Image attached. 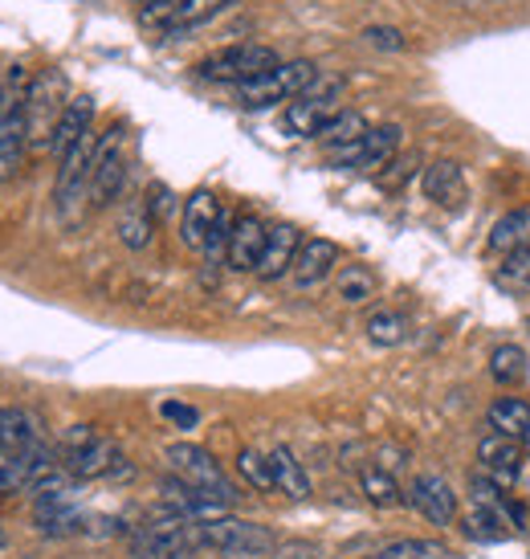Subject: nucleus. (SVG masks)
Here are the masks:
<instances>
[{
	"label": "nucleus",
	"mask_w": 530,
	"mask_h": 559,
	"mask_svg": "<svg viewBox=\"0 0 530 559\" xmlns=\"http://www.w3.org/2000/svg\"><path fill=\"white\" fill-rule=\"evenodd\" d=\"M359 135H368V119H363L359 110L344 107L327 127H323V131H318V143H327V152H330V147H347V143H356Z\"/></svg>",
	"instance_id": "obj_31"
},
{
	"label": "nucleus",
	"mask_w": 530,
	"mask_h": 559,
	"mask_svg": "<svg viewBox=\"0 0 530 559\" xmlns=\"http://www.w3.org/2000/svg\"><path fill=\"white\" fill-rule=\"evenodd\" d=\"M400 143H405V127L400 123L368 127V135H359L356 143L330 147L327 164L330 168H356V171H372V176H380L392 159L400 156Z\"/></svg>",
	"instance_id": "obj_8"
},
{
	"label": "nucleus",
	"mask_w": 530,
	"mask_h": 559,
	"mask_svg": "<svg viewBox=\"0 0 530 559\" xmlns=\"http://www.w3.org/2000/svg\"><path fill=\"white\" fill-rule=\"evenodd\" d=\"M29 490V466L25 453H0V498H13Z\"/></svg>",
	"instance_id": "obj_35"
},
{
	"label": "nucleus",
	"mask_w": 530,
	"mask_h": 559,
	"mask_svg": "<svg viewBox=\"0 0 530 559\" xmlns=\"http://www.w3.org/2000/svg\"><path fill=\"white\" fill-rule=\"evenodd\" d=\"M412 168H417V156H405V159L396 156L388 168L380 171V185H384V188H400V180H408V171H412Z\"/></svg>",
	"instance_id": "obj_40"
},
{
	"label": "nucleus",
	"mask_w": 530,
	"mask_h": 559,
	"mask_svg": "<svg viewBox=\"0 0 530 559\" xmlns=\"http://www.w3.org/2000/svg\"><path fill=\"white\" fill-rule=\"evenodd\" d=\"M368 340H372L375 347H396V343H405L408 319L396 311H375L372 319H368Z\"/></svg>",
	"instance_id": "obj_34"
},
{
	"label": "nucleus",
	"mask_w": 530,
	"mask_h": 559,
	"mask_svg": "<svg viewBox=\"0 0 530 559\" xmlns=\"http://www.w3.org/2000/svg\"><path fill=\"white\" fill-rule=\"evenodd\" d=\"M485 425L494 433H506L515 441H527L530 433V404L522 396H498V401L485 408Z\"/></svg>",
	"instance_id": "obj_23"
},
{
	"label": "nucleus",
	"mask_w": 530,
	"mask_h": 559,
	"mask_svg": "<svg viewBox=\"0 0 530 559\" xmlns=\"http://www.w3.org/2000/svg\"><path fill=\"white\" fill-rule=\"evenodd\" d=\"M335 270H339V246H335L330 237H306L294 258L290 282H294V290H314V286L327 282Z\"/></svg>",
	"instance_id": "obj_15"
},
{
	"label": "nucleus",
	"mask_w": 530,
	"mask_h": 559,
	"mask_svg": "<svg viewBox=\"0 0 530 559\" xmlns=\"http://www.w3.org/2000/svg\"><path fill=\"white\" fill-rule=\"evenodd\" d=\"M530 246V204H518L510 209L506 217L494 221V229H490V249L506 258V253H518V249Z\"/></svg>",
	"instance_id": "obj_22"
},
{
	"label": "nucleus",
	"mask_w": 530,
	"mask_h": 559,
	"mask_svg": "<svg viewBox=\"0 0 530 559\" xmlns=\"http://www.w3.org/2000/svg\"><path fill=\"white\" fill-rule=\"evenodd\" d=\"M490 376L498 380L502 389H518V384L530 376L527 352H522L518 343H498V347L490 352Z\"/></svg>",
	"instance_id": "obj_27"
},
{
	"label": "nucleus",
	"mask_w": 530,
	"mask_h": 559,
	"mask_svg": "<svg viewBox=\"0 0 530 559\" xmlns=\"http://www.w3.org/2000/svg\"><path fill=\"white\" fill-rule=\"evenodd\" d=\"M86 519H91V514H86L79 507L74 490H65V495H41V498H33V527L41 531L46 539L79 535V531H86Z\"/></svg>",
	"instance_id": "obj_13"
},
{
	"label": "nucleus",
	"mask_w": 530,
	"mask_h": 559,
	"mask_svg": "<svg viewBox=\"0 0 530 559\" xmlns=\"http://www.w3.org/2000/svg\"><path fill=\"white\" fill-rule=\"evenodd\" d=\"M339 98H344V82L339 79H318L298 94L294 103H286V115H281V127L294 135V140H318V131L339 115Z\"/></svg>",
	"instance_id": "obj_5"
},
{
	"label": "nucleus",
	"mask_w": 530,
	"mask_h": 559,
	"mask_svg": "<svg viewBox=\"0 0 530 559\" xmlns=\"http://www.w3.org/2000/svg\"><path fill=\"white\" fill-rule=\"evenodd\" d=\"M269 469H274L278 495L294 498V502H306V498H311V474H306V466L294 457L290 445H274V450H269Z\"/></svg>",
	"instance_id": "obj_21"
},
{
	"label": "nucleus",
	"mask_w": 530,
	"mask_h": 559,
	"mask_svg": "<svg viewBox=\"0 0 530 559\" xmlns=\"http://www.w3.org/2000/svg\"><path fill=\"white\" fill-rule=\"evenodd\" d=\"M152 234H156V217L147 213V204L143 201H131L119 213V241L127 249H147L152 246Z\"/></svg>",
	"instance_id": "obj_28"
},
{
	"label": "nucleus",
	"mask_w": 530,
	"mask_h": 559,
	"mask_svg": "<svg viewBox=\"0 0 530 559\" xmlns=\"http://www.w3.org/2000/svg\"><path fill=\"white\" fill-rule=\"evenodd\" d=\"M220 9H229V0H176L172 16H168V33L192 29V25H201L208 16H217Z\"/></svg>",
	"instance_id": "obj_32"
},
{
	"label": "nucleus",
	"mask_w": 530,
	"mask_h": 559,
	"mask_svg": "<svg viewBox=\"0 0 530 559\" xmlns=\"http://www.w3.org/2000/svg\"><path fill=\"white\" fill-rule=\"evenodd\" d=\"M518 486H527L530 490V462H527V469H522V481H518Z\"/></svg>",
	"instance_id": "obj_43"
},
{
	"label": "nucleus",
	"mask_w": 530,
	"mask_h": 559,
	"mask_svg": "<svg viewBox=\"0 0 530 559\" xmlns=\"http://www.w3.org/2000/svg\"><path fill=\"white\" fill-rule=\"evenodd\" d=\"M314 79H318V66L306 62V58L278 62L274 70L257 74V79L241 82V86H237V103L245 110H265V107H278V103H294Z\"/></svg>",
	"instance_id": "obj_4"
},
{
	"label": "nucleus",
	"mask_w": 530,
	"mask_h": 559,
	"mask_svg": "<svg viewBox=\"0 0 530 559\" xmlns=\"http://www.w3.org/2000/svg\"><path fill=\"white\" fill-rule=\"evenodd\" d=\"M269 559H318V547L314 544H278Z\"/></svg>",
	"instance_id": "obj_41"
},
{
	"label": "nucleus",
	"mask_w": 530,
	"mask_h": 559,
	"mask_svg": "<svg viewBox=\"0 0 530 559\" xmlns=\"http://www.w3.org/2000/svg\"><path fill=\"white\" fill-rule=\"evenodd\" d=\"M9 547V531H4V523H0V551Z\"/></svg>",
	"instance_id": "obj_42"
},
{
	"label": "nucleus",
	"mask_w": 530,
	"mask_h": 559,
	"mask_svg": "<svg viewBox=\"0 0 530 559\" xmlns=\"http://www.w3.org/2000/svg\"><path fill=\"white\" fill-rule=\"evenodd\" d=\"M368 559H453V547L445 539H396Z\"/></svg>",
	"instance_id": "obj_30"
},
{
	"label": "nucleus",
	"mask_w": 530,
	"mask_h": 559,
	"mask_svg": "<svg viewBox=\"0 0 530 559\" xmlns=\"http://www.w3.org/2000/svg\"><path fill=\"white\" fill-rule=\"evenodd\" d=\"M164 462L172 466L176 478H184L188 486H196V490H204V495L220 498L225 507H233L237 498H241V490H237L233 481H229V474L220 469V462L208 450H204V445H192V441H176V445H168V450H164Z\"/></svg>",
	"instance_id": "obj_6"
},
{
	"label": "nucleus",
	"mask_w": 530,
	"mask_h": 559,
	"mask_svg": "<svg viewBox=\"0 0 530 559\" xmlns=\"http://www.w3.org/2000/svg\"><path fill=\"white\" fill-rule=\"evenodd\" d=\"M58 457L79 481H94L110 478V469L123 462V450H119L115 437L98 433L94 425H70L58 441Z\"/></svg>",
	"instance_id": "obj_3"
},
{
	"label": "nucleus",
	"mask_w": 530,
	"mask_h": 559,
	"mask_svg": "<svg viewBox=\"0 0 530 559\" xmlns=\"http://www.w3.org/2000/svg\"><path fill=\"white\" fill-rule=\"evenodd\" d=\"M494 278H498V286L510 290V295H530V246L518 249V253H506Z\"/></svg>",
	"instance_id": "obj_33"
},
{
	"label": "nucleus",
	"mask_w": 530,
	"mask_h": 559,
	"mask_svg": "<svg viewBox=\"0 0 530 559\" xmlns=\"http://www.w3.org/2000/svg\"><path fill=\"white\" fill-rule=\"evenodd\" d=\"M220 209H225V204L217 201L213 188H196V192L184 201V213H180V241L201 253L208 234H213V225H217Z\"/></svg>",
	"instance_id": "obj_17"
},
{
	"label": "nucleus",
	"mask_w": 530,
	"mask_h": 559,
	"mask_svg": "<svg viewBox=\"0 0 530 559\" xmlns=\"http://www.w3.org/2000/svg\"><path fill=\"white\" fill-rule=\"evenodd\" d=\"M25 91H29V74H25V66H13L0 82V180H13L29 152Z\"/></svg>",
	"instance_id": "obj_1"
},
{
	"label": "nucleus",
	"mask_w": 530,
	"mask_h": 559,
	"mask_svg": "<svg viewBox=\"0 0 530 559\" xmlns=\"http://www.w3.org/2000/svg\"><path fill=\"white\" fill-rule=\"evenodd\" d=\"M233 213L229 209H220L217 225H213V234H208V241H204V262H225V249H229V234H233Z\"/></svg>",
	"instance_id": "obj_36"
},
{
	"label": "nucleus",
	"mask_w": 530,
	"mask_h": 559,
	"mask_svg": "<svg viewBox=\"0 0 530 559\" xmlns=\"http://www.w3.org/2000/svg\"><path fill=\"white\" fill-rule=\"evenodd\" d=\"M375 295H380V278H375L368 265H339V274H335V298L344 307H363Z\"/></svg>",
	"instance_id": "obj_24"
},
{
	"label": "nucleus",
	"mask_w": 530,
	"mask_h": 559,
	"mask_svg": "<svg viewBox=\"0 0 530 559\" xmlns=\"http://www.w3.org/2000/svg\"><path fill=\"white\" fill-rule=\"evenodd\" d=\"M421 192L433 204H461L466 201V176H461V164H453V159L429 164L421 176Z\"/></svg>",
	"instance_id": "obj_20"
},
{
	"label": "nucleus",
	"mask_w": 530,
	"mask_h": 559,
	"mask_svg": "<svg viewBox=\"0 0 530 559\" xmlns=\"http://www.w3.org/2000/svg\"><path fill=\"white\" fill-rule=\"evenodd\" d=\"M86 131H94V98L91 94H79V98H70V107H65V115L58 119V127H53V140H49V152L62 159L74 143L86 135Z\"/></svg>",
	"instance_id": "obj_19"
},
{
	"label": "nucleus",
	"mask_w": 530,
	"mask_h": 559,
	"mask_svg": "<svg viewBox=\"0 0 530 559\" xmlns=\"http://www.w3.org/2000/svg\"><path fill=\"white\" fill-rule=\"evenodd\" d=\"M359 490H363V498H368L372 507H380V511H392V507H400V502H405V490H400L396 474L384 469V466L359 469Z\"/></svg>",
	"instance_id": "obj_25"
},
{
	"label": "nucleus",
	"mask_w": 530,
	"mask_h": 559,
	"mask_svg": "<svg viewBox=\"0 0 530 559\" xmlns=\"http://www.w3.org/2000/svg\"><path fill=\"white\" fill-rule=\"evenodd\" d=\"M363 37H368V46L388 49V53H400V49H408V37L400 29H392V25H372V29H363Z\"/></svg>",
	"instance_id": "obj_38"
},
{
	"label": "nucleus",
	"mask_w": 530,
	"mask_h": 559,
	"mask_svg": "<svg viewBox=\"0 0 530 559\" xmlns=\"http://www.w3.org/2000/svg\"><path fill=\"white\" fill-rule=\"evenodd\" d=\"M527 331H530V314H527Z\"/></svg>",
	"instance_id": "obj_44"
},
{
	"label": "nucleus",
	"mask_w": 530,
	"mask_h": 559,
	"mask_svg": "<svg viewBox=\"0 0 530 559\" xmlns=\"http://www.w3.org/2000/svg\"><path fill=\"white\" fill-rule=\"evenodd\" d=\"M265 234H269V225H265L262 217H253V213H237L233 234H229V249H225V265L237 270V274H253L257 262H262Z\"/></svg>",
	"instance_id": "obj_16"
},
{
	"label": "nucleus",
	"mask_w": 530,
	"mask_h": 559,
	"mask_svg": "<svg viewBox=\"0 0 530 559\" xmlns=\"http://www.w3.org/2000/svg\"><path fill=\"white\" fill-rule=\"evenodd\" d=\"M278 62H281L278 49L257 46V41H241V46H225V49H217V53H208L196 70H201V79H208V82L241 86V82L257 79L265 70H274Z\"/></svg>",
	"instance_id": "obj_10"
},
{
	"label": "nucleus",
	"mask_w": 530,
	"mask_h": 559,
	"mask_svg": "<svg viewBox=\"0 0 530 559\" xmlns=\"http://www.w3.org/2000/svg\"><path fill=\"white\" fill-rule=\"evenodd\" d=\"M127 131L119 123L107 127L103 135H98V152H94V168H91V192H86V201L91 209H107V204L119 201V192L127 185Z\"/></svg>",
	"instance_id": "obj_9"
},
{
	"label": "nucleus",
	"mask_w": 530,
	"mask_h": 559,
	"mask_svg": "<svg viewBox=\"0 0 530 559\" xmlns=\"http://www.w3.org/2000/svg\"><path fill=\"white\" fill-rule=\"evenodd\" d=\"M302 229L290 225V221H278V225H269V234H265V249H262V262H257V278L262 282H278V278H290V270H294V258L298 249H302Z\"/></svg>",
	"instance_id": "obj_14"
},
{
	"label": "nucleus",
	"mask_w": 530,
	"mask_h": 559,
	"mask_svg": "<svg viewBox=\"0 0 530 559\" xmlns=\"http://www.w3.org/2000/svg\"><path fill=\"white\" fill-rule=\"evenodd\" d=\"M405 502L417 507L433 527H453V523L461 519V498H457V490L449 486V478H441L433 469H429V474H417V478L408 481Z\"/></svg>",
	"instance_id": "obj_11"
},
{
	"label": "nucleus",
	"mask_w": 530,
	"mask_h": 559,
	"mask_svg": "<svg viewBox=\"0 0 530 559\" xmlns=\"http://www.w3.org/2000/svg\"><path fill=\"white\" fill-rule=\"evenodd\" d=\"M265 559H269V556H265Z\"/></svg>",
	"instance_id": "obj_45"
},
{
	"label": "nucleus",
	"mask_w": 530,
	"mask_h": 559,
	"mask_svg": "<svg viewBox=\"0 0 530 559\" xmlns=\"http://www.w3.org/2000/svg\"><path fill=\"white\" fill-rule=\"evenodd\" d=\"M237 478L245 481L250 490H257V495H274L278 486H274V469H269V453H257V450H237Z\"/></svg>",
	"instance_id": "obj_29"
},
{
	"label": "nucleus",
	"mask_w": 530,
	"mask_h": 559,
	"mask_svg": "<svg viewBox=\"0 0 530 559\" xmlns=\"http://www.w3.org/2000/svg\"><path fill=\"white\" fill-rule=\"evenodd\" d=\"M41 417L29 408H0V453H29L33 445H41Z\"/></svg>",
	"instance_id": "obj_18"
},
{
	"label": "nucleus",
	"mask_w": 530,
	"mask_h": 559,
	"mask_svg": "<svg viewBox=\"0 0 530 559\" xmlns=\"http://www.w3.org/2000/svg\"><path fill=\"white\" fill-rule=\"evenodd\" d=\"M143 204H147V213L156 217V225L164 217H172V213H176V197H172V188H168V185H152V188H147Z\"/></svg>",
	"instance_id": "obj_37"
},
{
	"label": "nucleus",
	"mask_w": 530,
	"mask_h": 559,
	"mask_svg": "<svg viewBox=\"0 0 530 559\" xmlns=\"http://www.w3.org/2000/svg\"><path fill=\"white\" fill-rule=\"evenodd\" d=\"M196 544L208 547V551H217L220 559H265V556H274L278 535L265 527V523L220 514V519L196 523Z\"/></svg>",
	"instance_id": "obj_2"
},
{
	"label": "nucleus",
	"mask_w": 530,
	"mask_h": 559,
	"mask_svg": "<svg viewBox=\"0 0 530 559\" xmlns=\"http://www.w3.org/2000/svg\"><path fill=\"white\" fill-rule=\"evenodd\" d=\"M457 523H461L469 539H478V544H502V539H510V523H506L494 507H482V502H473Z\"/></svg>",
	"instance_id": "obj_26"
},
{
	"label": "nucleus",
	"mask_w": 530,
	"mask_h": 559,
	"mask_svg": "<svg viewBox=\"0 0 530 559\" xmlns=\"http://www.w3.org/2000/svg\"><path fill=\"white\" fill-rule=\"evenodd\" d=\"M70 107V94H65V74L62 70H41L29 79L25 91V123H29V147H49L53 140V127Z\"/></svg>",
	"instance_id": "obj_7"
},
{
	"label": "nucleus",
	"mask_w": 530,
	"mask_h": 559,
	"mask_svg": "<svg viewBox=\"0 0 530 559\" xmlns=\"http://www.w3.org/2000/svg\"><path fill=\"white\" fill-rule=\"evenodd\" d=\"M527 445L515 441V437L506 433H482L478 437V469L490 474V478L498 481V486H518L522 481V469H527Z\"/></svg>",
	"instance_id": "obj_12"
},
{
	"label": "nucleus",
	"mask_w": 530,
	"mask_h": 559,
	"mask_svg": "<svg viewBox=\"0 0 530 559\" xmlns=\"http://www.w3.org/2000/svg\"><path fill=\"white\" fill-rule=\"evenodd\" d=\"M363 559H368V556H363Z\"/></svg>",
	"instance_id": "obj_46"
},
{
	"label": "nucleus",
	"mask_w": 530,
	"mask_h": 559,
	"mask_svg": "<svg viewBox=\"0 0 530 559\" xmlns=\"http://www.w3.org/2000/svg\"><path fill=\"white\" fill-rule=\"evenodd\" d=\"M159 413H164V417L172 420L176 429H196V425H201V413H196V408H192V404H180V401H164L159 404Z\"/></svg>",
	"instance_id": "obj_39"
}]
</instances>
